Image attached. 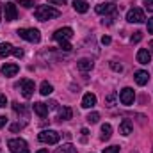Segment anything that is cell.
<instances>
[{
	"mask_svg": "<svg viewBox=\"0 0 153 153\" xmlns=\"http://www.w3.org/2000/svg\"><path fill=\"white\" fill-rule=\"evenodd\" d=\"M34 16L39 22H46V20H52V18H59L61 13L57 9H53L52 5H39L34 11Z\"/></svg>",
	"mask_w": 153,
	"mask_h": 153,
	"instance_id": "6da1fadb",
	"label": "cell"
},
{
	"mask_svg": "<svg viewBox=\"0 0 153 153\" xmlns=\"http://www.w3.org/2000/svg\"><path fill=\"white\" fill-rule=\"evenodd\" d=\"M16 34L29 43H39V39H41V34H39L38 29H18Z\"/></svg>",
	"mask_w": 153,
	"mask_h": 153,
	"instance_id": "7a4b0ae2",
	"label": "cell"
},
{
	"mask_svg": "<svg viewBox=\"0 0 153 153\" xmlns=\"http://www.w3.org/2000/svg\"><path fill=\"white\" fill-rule=\"evenodd\" d=\"M38 139L41 143H45V144H57L59 139H61V135L55 130H43V132H39Z\"/></svg>",
	"mask_w": 153,
	"mask_h": 153,
	"instance_id": "3957f363",
	"label": "cell"
},
{
	"mask_svg": "<svg viewBox=\"0 0 153 153\" xmlns=\"http://www.w3.org/2000/svg\"><path fill=\"white\" fill-rule=\"evenodd\" d=\"M7 148L11 153H30L29 152V146L23 139H11L7 143Z\"/></svg>",
	"mask_w": 153,
	"mask_h": 153,
	"instance_id": "277c9868",
	"label": "cell"
},
{
	"mask_svg": "<svg viewBox=\"0 0 153 153\" xmlns=\"http://www.w3.org/2000/svg\"><path fill=\"white\" fill-rule=\"evenodd\" d=\"M144 20H146L144 18V11L139 9V7H134V9H130L126 13V22H130V23H143Z\"/></svg>",
	"mask_w": 153,
	"mask_h": 153,
	"instance_id": "5b68a950",
	"label": "cell"
},
{
	"mask_svg": "<svg viewBox=\"0 0 153 153\" xmlns=\"http://www.w3.org/2000/svg\"><path fill=\"white\" fill-rule=\"evenodd\" d=\"M134 98H135V93H134L132 87H125V89H121V93H119V100H121L123 105H132V103H134Z\"/></svg>",
	"mask_w": 153,
	"mask_h": 153,
	"instance_id": "8992f818",
	"label": "cell"
},
{
	"mask_svg": "<svg viewBox=\"0 0 153 153\" xmlns=\"http://www.w3.org/2000/svg\"><path fill=\"white\" fill-rule=\"evenodd\" d=\"M4 16H5V20H7V22H14V20L18 18L16 4H13V2H7V4L4 5Z\"/></svg>",
	"mask_w": 153,
	"mask_h": 153,
	"instance_id": "52a82bcc",
	"label": "cell"
},
{
	"mask_svg": "<svg viewBox=\"0 0 153 153\" xmlns=\"http://www.w3.org/2000/svg\"><path fill=\"white\" fill-rule=\"evenodd\" d=\"M94 11H96L98 14H114V13H116V5H114V4H111V2L98 4V5L94 7Z\"/></svg>",
	"mask_w": 153,
	"mask_h": 153,
	"instance_id": "ba28073f",
	"label": "cell"
},
{
	"mask_svg": "<svg viewBox=\"0 0 153 153\" xmlns=\"http://www.w3.org/2000/svg\"><path fill=\"white\" fill-rule=\"evenodd\" d=\"M73 38V29L70 27H62V29H57L53 32V39L59 41V39H71Z\"/></svg>",
	"mask_w": 153,
	"mask_h": 153,
	"instance_id": "9c48e42d",
	"label": "cell"
},
{
	"mask_svg": "<svg viewBox=\"0 0 153 153\" xmlns=\"http://www.w3.org/2000/svg\"><path fill=\"white\" fill-rule=\"evenodd\" d=\"M22 94H23V98H30L34 94V82L32 80H22Z\"/></svg>",
	"mask_w": 153,
	"mask_h": 153,
	"instance_id": "30bf717a",
	"label": "cell"
},
{
	"mask_svg": "<svg viewBox=\"0 0 153 153\" xmlns=\"http://www.w3.org/2000/svg\"><path fill=\"white\" fill-rule=\"evenodd\" d=\"M20 71V66L18 64H13V62H5L2 66V75L4 76H14Z\"/></svg>",
	"mask_w": 153,
	"mask_h": 153,
	"instance_id": "8fae6325",
	"label": "cell"
},
{
	"mask_svg": "<svg viewBox=\"0 0 153 153\" xmlns=\"http://www.w3.org/2000/svg\"><path fill=\"white\" fill-rule=\"evenodd\" d=\"M150 59H152V53H150V50H146V48H141V50L137 52V62H139V64H148V62H150Z\"/></svg>",
	"mask_w": 153,
	"mask_h": 153,
	"instance_id": "7c38bea8",
	"label": "cell"
},
{
	"mask_svg": "<svg viewBox=\"0 0 153 153\" xmlns=\"http://www.w3.org/2000/svg\"><path fill=\"white\" fill-rule=\"evenodd\" d=\"M94 105H96V96H94L93 93L84 94V98H82V107H84V109H91V107H94Z\"/></svg>",
	"mask_w": 153,
	"mask_h": 153,
	"instance_id": "4fadbf2b",
	"label": "cell"
},
{
	"mask_svg": "<svg viewBox=\"0 0 153 153\" xmlns=\"http://www.w3.org/2000/svg\"><path fill=\"white\" fill-rule=\"evenodd\" d=\"M148 80H150V73L148 71H144V70L135 71V82H137V85H146Z\"/></svg>",
	"mask_w": 153,
	"mask_h": 153,
	"instance_id": "5bb4252c",
	"label": "cell"
},
{
	"mask_svg": "<svg viewBox=\"0 0 153 153\" xmlns=\"http://www.w3.org/2000/svg\"><path fill=\"white\" fill-rule=\"evenodd\" d=\"M71 117H73V111H71L70 107L59 109V112H57V119H59V121H68V119H71Z\"/></svg>",
	"mask_w": 153,
	"mask_h": 153,
	"instance_id": "9a60e30c",
	"label": "cell"
},
{
	"mask_svg": "<svg viewBox=\"0 0 153 153\" xmlns=\"http://www.w3.org/2000/svg\"><path fill=\"white\" fill-rule=\"evenodd\" d=\"M119 134L121 135H130L132 134V121L130 119H123L119 125Z\"/></svg>",
	"mask_w": 153,
	"mask_h": 153,
	"instance_id": "2e32d148",
	"label": "cell"
},
{
	"mask_svg": "<svg viewBox=\"0 0 153 153\" xmlns=\"http://www.w3.org/2000/svg\"><path fill=\"white\" fill-rule=\"evenodd\" d=\"M73 9L76 13H87L89 11V4L85 0H73Z\"/></svg>",
	"mask_w": 153,
	"mask_h": 153,
	"instance_id": "e0dca14e",
	"label": "cell"
},
{
	"mask_svg": "<svg viewBox=\"0 0 153 153\" xmlns=\"http://www.w3.org/2000/svg\"><path fill=\"white\" fill-rule=\"evenodd\" d=\"M34 112H36L39 117H46V114H48V107H46V103H41V102L34 103Z\"/></svg>",
	"mask_w": 153,
	"mask_h": 153,
	"instance_id": "ac0fdd59",
	"label": "cell"
},
{
	"mask_svg": "<svg viewBox=\"0 0 153 153\" xmlns=\"http://www.w3.org/2000/svg\"><path fill=\"white\" fill-rule=\"evenodd\" d=\"M76 66L80 71H89V70H93V61L91 59H80L76 62Z\"/></svg>",
	"mask_w": 153,
	"mask_h": 153,
	"instance_id": "d6986e66",
	"label": "cell"
},
{
	"mask_svg": "<svg viewBox=\"0 0 153 153\" xmlns=\"http://www.w3.org/2000/svg\"><path fill=\"white\" fill-rule=\"evenodd\" d=\"M13 45L11 43H0V57H7L9 53H13Z\"/></svg>",
	"mask_w": 153,
	"mask_h": 153,
	"instance_id": "ffe728a7",
	"label": "cell"
},
{
	"mask_svg": "<svg viewBox=\"0 0 153 153\" xmlns=\"http://www.w3.org/2000/svg\"><path fill=\"white\" fill-rule=\"evenodd\" d=\"M111 135H112V126H111L109 123L102 125V141H107V139H111Z\"/></svg>",
	"mask_w": 153,
	"mask_h": 153,
	"instance_id": "44dd1931",
	"label": "cell"
},
{
	"mask_svg": "<svg viewBox=\"0 0 153 153\" xmlns=\"http://www.w3.org/2000/svg\"><path fill=\"white\" fill-rule=\"evenodd\" d=\"M39 93H41L43 96H48V94H52V93H53V85H52V84H48V82H43V84H41V87H39Z\"/></svg>",
	"mask_w": 153,
	"mask_h": 153,
	"instance_id": "7402d4cb",
	"label": "cell"
},
{
	"mask_svg": "<svg viewBox=\"0 0 153 153\" xmlns=\"http://www.w3.org/2000/svg\"><path fill=\"white\" fill-rule=\"evenodd\" d=\"M57 43H59L61 50H64V52H70V50L73 48V46H71V43H70V39H59Z\"/></svg>",
	"mask_w": 153,
	"mask_h": 153,
	"instance_id": "603a6c76",
	"label": "cell"
},
{
	"mask_svg": "<svg viewBox=\"0 0 153 153\" xmlns=\"http://www.w3.org/2000/svg\"><path fill=\"white\" fill-rule=\"evenodd\" d=\"M55 153H76V150H75L73 144H64V146H61Z\"/></svg>",
	"mask_w": 153,
	"mask_h": 153,
	"instance_id": "cb8c5ba5",
	"label": "cell"
},
{
	"mask_svg": "<svg viewBox=\"0 0 153 153\" xmlns=\"http://www.w3.org/2000/svg\"><path fill=\"white\" fill-rule=\"evenodd\" d=\"M98 119H100V114L98 112H89L87 114V123H91V125L98 123Z\"/></svg>",
	"mask_w": 153,
	"mask_h": 153,
	"instance_id": "d4e9b609",
	"label": "cell"
},
{
	"mask_svg": "<svg viewBox=\"0 0 153 153\" xmlns=\"http://www.w3.org/2000/svg\"><path fill=\"white\" fill-rule=\"evenodd\" d=\"M116 98H117V94H116V93H111V94L105 98V105L112 107V105H114V102H116Z\"/></svg>",
	"mask_w": 153,
	"mask_h": 153,
	"instance_id": "484cf974",
	"label": "cell"
},
{
	"mask_svg": "<svg viewBox=\"0 0 153 153\" xmlns=\"http://www.w3.org/2000/svg\"><path fill=\"white\" fill-rule=\"evenodd\" d=\"M141 39H143V32H134V36L130 38V43H132V45H137Z\"/></svg>",
	"mask_w": 153,
	"mask_h": 153,
	"instance_id": "4316f807",
	"label": "cell"
},
{
	"mask_svg": "<svg viewBox=\"0 0 153 153\" xmlns=\"http://www.w3.org/2000/svg\"><path fill=\"white\" fill-rule=\"evenodd\" d=\"M18 5H22V7L29 9V7H32V5H34V2H32V0H18Z\"/></svg>",
	"mask_w": 153,
	"mask_h": 153,
	"instance_id": "83f0119b",
	"label": "cell"
},
{
	"mask_svg": "<svg viewBox=\"0 0 153 153\" xmlns=\"http://www.w3.org/2000/svg\"><path fill=\"white\" fill-rule=\"evenodd\" d=\"M13 109H14V112H22V114H25V107L23 105H20V103H13Z\"/></svg>",
	"mask_w": 153,
	"mask_h": 153,
	"instance_id": "f1b7e54d",
	"label": "cell"
},
{
	"mask_svg": "<svg viewBox=\"0 0 153 153\" xmlns=\"http://www.w3.org/2000/svg\"><path fill=\"white\" fill-rule=\"evenodd\" d=\"M111 68H112L114 71H117V73H121V71H123V66H121L119 62H114V61L111 62Z\"/></svg>",
	"mask_w": 153,
	"mask_h": 153,
	"instance_id": "f546056e",
	"label": "cell"
},
{
	"mask_svg": "<svg viewBox=\"0 0 153 153\" xmlns=\"http://www.w3.org/2000/svg\"><path fill=\"white\" fill-rule=\"evenodd\" d=\"M103 153H119V146H109L103 150Z\"/></svg>",
	"mask_w": 153,
	"mask_h": 153,
	"instance_id": "4dcf8cb0",
	"label": "cell"
},
{
	"mask_svg": "<svg viewBox=\"0 0 153 153\" xmlns=\"http://www.w3.org/2000/svg\"><path fill=\"white\" fill-rule=\"evenodd\" d=\"M13 55L18 57V59H22V57H23V50H22V48H14V50H13Z\"/></svg>",
	"mask_w": 153,
	"mask_h": 153,
	"instance_id": "1f68e13d",
	"label": "cell"
},
{
	"mask_svg": "<svg viewBox=\"0 0 153 153\" xmlns=\"http://www.w3.org/2000/svg\"><path fill=\"white\" fill-rule=\"evenodd\" d=\"M5 105H7V96H5V94H2V93H0V109H4V107H5Z\"/></svg>",
	"mask_w": 153,
	"mask_h": 153,
	"instance_id": "d6a6232c",
	"label": "cell"
},
{
	"mask_svg": "<svg viewBox=\"0 0 153 153\" xmlns=\"http://www.w3.org/2000/svg\"><path fill=\"white\" fill-rule=\"evenodd\" d=\"M144 7H146L150 13H153V0H144Z\"/></svg>",
	"mask_w": 153,
	"mask_h": 153,
	"instance_id": "836d02e7",
	"label": "cell"
},
{
	"mask_svg": "<svg viewBox=\"0 0 153 153\" xmlns=\"http://www.w3.org/2000/svg\"><path fill=\"white\" fill-rule=\"evenodd\" d=\"M22 128H23V125H22V123H16V125L11 126V132H18V130H22Z\"/></svg>",
	"mask_w": 153,
	"mask_h": 153,
	"instance_id": "e575fe53",
	"label": "cell"
},
{
	"mask_svg": "<svg viewBox=\"0 0 153 153\" xmlns=\"http://www.w3.org/2000/svg\"><path fill=\"white\" fill-rule=\"evenodd\" d=\"M148 32H150V34H153V18H150V20H148Z\"/></svg>",
	"mask_w": 153,
	"mask_h": 153,
	"instance_id": "d590c367",
	"label": "cell"
},
{
	"mask_svg": "<svg viewBox=\"0 0 153 153\" xmlns=\"http://www.w3.org/2000/svg\"><path fill=\"white\" fill-rule=\"evenodd\" d=\"M102 45H111V38L109 36H103L102 38Z\"/></svg>",
	"mask_w": 153,
	"mask_h": 153,
	"instance_id": "8d00e7d4",
	"label": "cell"
},
{
	"mask_svg": "<svg viewBox=\"0 0 153 153\" xmlns=\"http://www.w3.org/2000/svg\"><path fill=\"white\" fill-rule=\"evenodd\" d=\"M5 123H7V117H5V116H0V128L5 126Z\"/></svg>",
	"mask_w": 153,
	"mask_h": 153,
	"instance_id": "74e56055",
	"label": "cell"
},
{
	"mask_svg": "<svg viewBox=\"0 0 153 153\" xmlns=\"http://www.w3.org/2000/svg\"><path fill=\"white\" fill-rule=\"evenodd\" d=\"M48 2H50V4H59V5H64V4H66L64 0H48Z\"/></svg>",
	"mask_w": 153,
	"mask_h": 153,
	"instance_id": "f35d334b",
	"label": "cell"
},
{
	"mask_svg": "<svg viewBox=\"0 0 153 153\" xmlns=\"http://www.w3.org/2000/svg\"><path fill=\"white\" fill-rule=\"evenodd\" d=\"M46 107H48V109H57V103H55V102H50Z\"/></svg>",
	"mask_w": 153,
	"mask_h": 153,
	"instance_id": "ab89813d",
	"label": "cell"
},
{
	"mask_svg": "<svg viewBox=\"0 0 153 153\" xmlns=\"http://www.w3.org/2000/svg\"><path fill=\"white\" fill-rule=\"evenodd\" d=\"M148 46H150V53H153V39L150 41V45H148Z\"/></svg>",
	"mask_w": 153,
	"mask_h": 153,
	"instance_id": "60d3db41",
	"label": "cell"
},
{
	"mask_svg": "<svg viewBox=\"0 0 153 153\" xmlns=\"http://www.w3.org/2000/svg\"><path fill=\"white\" fill-rule=\"evenodd\" d=\"M36 153H48V152H46V150H38Z\"/></svg>",
	"mask_w": 153,
	"mask_h": 153,
	"instance_id": "b9f144b4",
	"label": "cell"
},
{
	"mask_svg": "<svg viewBox=\"0 0 153 153\" xmlns=\"http://www.w3.org/2000/svg\"><path fill=\"white\" fill-rule=\"evenodd\" d=\"M130 153H139V152H130Z\"/></svg>",
	"mask_w": 153,
	"mask_h": 153,
	"instance_id": "7bdbcfd3",
	"label": "cell"
},
{
	"mask_svg": "<svg viewBox=\"0 0 153 153\" xmlns=\"http://www.w3.org/2000/svg\"><path fill=\"white\" fill-rule=\"evenodd\" d=\"M64 2H66V0H64Z\"/></svg>",
	"mask_w": 153,
	"mask_h": 153,
	"instance_id": "ee69618b",
	"label": "cell"
}]
</instances>
